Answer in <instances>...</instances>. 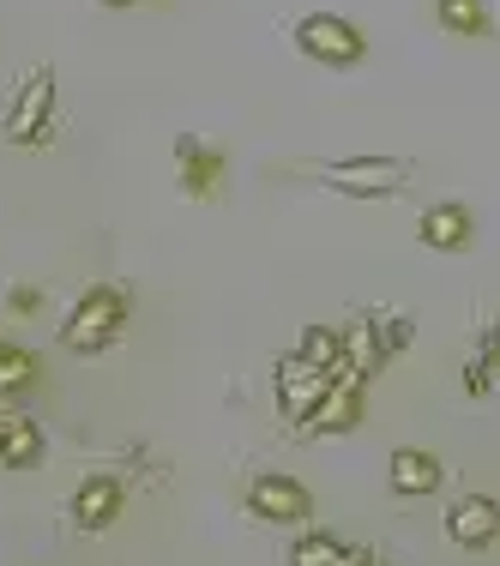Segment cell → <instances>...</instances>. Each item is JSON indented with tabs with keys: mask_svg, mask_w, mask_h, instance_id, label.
Masks as SVG:
<instances>
[{
	"mask_svg": "<svg viewBox=\"0 0 500 566\" xmlns=\"http://www.w3.org/2000/svg\"><path fill=\"white\" fill-rule=\"evenodd\" d=\"M121 326H127V290H121V283H97V290H85V295H79V307L66 314L61 344L79 349V356H91V349L115 344Z\"/></svg>",
	"mask_w": 500,
	"mask_h": 566,
	"instance_id": "cell-1",
	"label": "cell"
},
{
	"mask_svg": "<svg viewBox=\"0 0 500 566\" xmlns=\"http://www.w3.org/2000/svg\"><path fill=\"white\" fill-rule=\"evenodd\" d=\"M320 181L356 199H381L410 181V157H337V164H320Z\"/></svg>",
	"mask_w": 500,
	"mask_h": 566,
	"instance_id": "cell-2",
	"label": "cell"
},
{
	"mask_svg": "<svg viewBox=\"0 0 500 566\" xmlns=\"http://www.w3.org/2000/svg\"><path fill=\"white\" fill-rule=\"evenodd\" d=\"M295 49H302L308 61H326V66H356L368 55V36L350 19H337V12H308V19L295 24Z\"/></svg>",
	"mask_w": 500,
	"mask_h": 566,
	"instance_id": "cell-3",
	"label": "cell"
},
{
	"mask_svg": "<svg viewBox=\"0 0 500 566\" xmlns=\"http://www.w3.org/2000/svg\"><path fill=\"white\" fill-rule=\"evenodd\" d=\"M332 380H337V374L314 368L308 356H283V361H278V403H283V416H290V422L302 428L308 416H314L320 403H326Z\"/></svg>",
	"mask_w": 500,
	"mask_h": 566,
	"instance_id": "cell-4",
	"label": "cell"
},
{
	"mask_svg": "<svg viewBox=\"0 0 500 566\" xmlns=\"http://www.w3.org/2000/svg\"><path fill=\"white\" fill-rule=\"evenodd\" d=\"M248 512L253 518H272V524H302L314 501H308V489L295 476H278V470H265V476L248 482Z\"/></svg>",
	"mask_w": 500,
	"mask_h": 566,
	"instance_id": "cell-5",
	"label": "cell"
},
{
	"mask_svg": "<svg viewBox=\"0 0 500 566\" xmlns=\"http://www.w3.org/2000/svg\"><path fill=\"white\" fill-rule=\"evenodd\" d=\"M49 103H55V78H49V66H43V73L24 78V85H19V103L7 109V139H12V145H37V139H43Z\"/></svg>",
	"mask_w": 500,
	"mask_h": 566,
	"instance_id": "cell-6",
	"label": "cell"
},
{
	"mask_svg": "<svg viewBox=\"0 0 500 566\" xmlns=\"http://www.w3.org/2000/svg\"><path fill=\"white\" fill-rule=\"evenodd\" d=\"M446 536H452L458 548H489L500 536V501H489V494L452 501V512H446Z\"/></svg>",
	"mask_w": 500,
	"mask_h": 566,
	"instance_id": "cell-7",
	"label": "cell"
},
{
	"mask_svg": "<svg viewBox=\"0 0 500 566\" xmlns=\"http://www.w3.org/2000/svg\"><path fill=\"white\" fill-rule=\"evenodd\" d=\"M356 422H362V380L356 374H337L326 403L302 422V434H344V428H356Z\"/></svg>",
	"mask_w": 500,
	"mask_h": 566,
	"instance_id": "cell-8",
	"label": "cell"
},
{
	"mask_svg": "<svg viewBox=\"0 0 500 566\" xmlns=\"http://www.w3.org/2000/svg\"><path fill=\"white\" fill-rule=\"evenodd\" d=\"M121 512V482L115 476H85L73 494V518L85 524V531H110Z\"/></svg>",
	"mask_w": 500,
	"mask_h": 566,
	"instance_id": "cell-9",
	"label": "cell"
},
{
	"mask_svg": "<svg viewBox=\"0 0 500 566\" xmlns=\"http://www.w3.org/2000/svg\"><path fill=\"white\" fill-rule=\"evenodd\" d=\"M386 476H392V489H398V494H435L440 489V458L435 452H416V447H398V452H392V464H386Z\"/></svg>",
	"mask_w": 500,
	"mask_h": 566,
	"instance_id": "cell-10",
	"label": "cell"
},
{
	"mask_svg": "<svg viewBox=\"0 0 500 566\" xmlns=\"http://www.w3.org/2000/svg\"><path fill=\"white\" fill-rule=\"evenodd\" d=\"M470 229H477V218H470L465 206H428L423 211V248H440V253H452V248H465L470 241Z\"/></svg>",
	"mask_w": 500,
	"mask_h": 566,
	"instance_id": "cell-11",
	"label": "cell"
},
{
	"mask_svg": "<svg viewBox=\"0 0 500 566\" xmlns=\"http://www.w3.org/2000/svg\"><path fill=\"white\" fill-rule=\"evenodd\" d=\"M175 157H181V187H187V193H211V187H218L223 151H206V145L181 139V145H175Z\"/></svg>",
	"mask_w": 500,
	"mask_h": 566,
	"instance_id": "cell-12",
	"label": "cell"
},
{
	"mask_svg": "<svg viewBox=\"0 0 500 566\" xmlns=\"http://www.w3.org/2000/svg\"><path fill=\"white\" fill-rule=\"evenodd\" d=\"M43 458V428L31 422V416H7V434H0V464L24 470Z\"/></svg>",
	"mask_w": 500,
	"mask_h": 566,
	"instance_id": "cell-13",
	"label": "cell"
},
{
	"mask_svg": "<svg viewBox=\"0 0 500 566\" xmlns=\"http://www.w3.org/2000/svg\"><path fill=\"white\" fill-rule=\"evenodd\" d=\"M295 356H308L314 368L337 374V368H344V356H350V338H344V332H332V326H308V332H302V349H295Z\"/></svg>",
	"mask_w": 500,
	"mask_h": 566,
	"instance_id": "cell-14",
	"label": "cell"
},
{
	"mask_svg": "<svg viewBox=\"0 0 500 566\" xmlns=\"http://www.w3.org/2000/svg\"><path fill=\"white\" fill-rule=\"evenodd\" d=\"M344 555H350V548L337 543V536H326V531H308L302 543H295L290 566H344Z\"/></svg>",
	"mask_w": 500,
	"mask_h": 566,
	"instance_id": "cell-15",
	"label": "cell"
},
{
	"mask_svg": "<svg viewBox=\"0 0 500 566\" xmlns=\"http://www.w3.org/2000/svg\"><path fill=\"white\" fill-rule=\"evenodd\" d=\"M440 24L452 36H482L489 12H482V0H440Z\"/></svg>",
	"mask_w": 500,
	"mask_h": 566,
	"instance_id": "cell-16",
	"label": "cell"
},
{
	"mask_svg": "<svg viewBox=\"0 0 500 566\" xmlns=\"http://www.w3.org/2000/svg\"><path fill=\"white\" fill-rule=\"evenodd\" d=\"M31 374H37V361L24 356V349L0 344V392H24V386H31Z\"/></svg>",
	"mask_w": 500,
	"mask_h": 566,
	"instance_id": "cell-17",
	"label": "cell"
},
{
	"mask_svg": "<svg viewBox=\"0 0 500 566\" xmlns=\"http://www.w3.org/2000/svg\"><path fill=\"white\" fill-rule=\"evenodd\" d=\"M494 374H500V349H489V356H477V361L465 368V392H470V398L494 392Z\"/></svg>",
	"mask_w": 500,
	"mask_h": 566,
	"instance_id": "cell-18",
	"label": "cell"
},
{
	"mask_svg": "<svg viewBox=\"0 0 500 566\" xmlns=\"http://www.w3.org/2000/svg\"><path fill=\"white\" fill-rule=\"evenodd\" d=\"M344 566H374V555H368V548H350V555H344Z\"/></svg>",
	"mask_w": 500,
	"mask_h": 566,
	"instance_id": "cell-19",
	"label": "cell"
},
{
	"mask_svg": "<svg viewBox=\"0 0 500 566\" xmlns=\"http://www.w3.org/2000/svg\"><path fill=\"white\" fill-rule=\"evenodd\" d=\"M110 7H133V0H110Z\"/></svg>",
	"mask_w": 500,
	"mask_h": 566,
	"instance_id": "cell-20",
	"label": "cell"
},
{
	"mask_svg": "<svg viewBox=\"0 0 500 566\" xmlns=\"http://www.w3.org/2000/svg\"><path fill=\"white\" fill-rule=\"evenodd\" d=\"M494 349H500V326H494Z\"/></svg>",
	"mask_w": 500,
	"mask_h": 566,
	"instance_id": "cell-21",
	"label": "cell"
},
{
	"mask_svg": "<svg viewBox=\"0 0 500 566\" xmlns=\"http://www.w3.org/2000/svg\"><path fill=\"white\" fill-rule=\"evenodd\" d=\"M0 434H7V416H0Z\"/></svg>",
	"mask_w": 500,
	"mask_h": 566,
	"instance_id": "cell-22",
	"label": "cell"
},
{
	"mask_svg": "<svg viewBox=\"0 0 500 566\" xmlns=\"http://www.w3.org/2000/svg\"><path fill=\"white\" fill-rule=\"evenodd\" d=\"M374 566H381V560H374Z\"/></svg>",
	"mask_w": 500,
	"mask_h": 566,
	"instance_id": "cell-23",
	"label": "cell"
}]
</instances>
